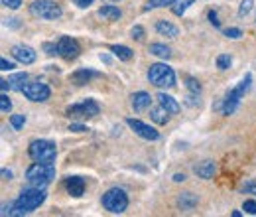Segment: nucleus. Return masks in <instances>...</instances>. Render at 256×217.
<instances>
[{"mask_svg": "<svg viewBox=\"0 0 256 217\" xmlns=\"http://www.w3.org/2000/svg\"><path fill=\"white\" fill-rule=\"evenodd\" d=\"M230 63H232V59H230V55H227V54H223V55H219L217 57V67L219 69H229L230 67Z\"/></svg>", "mask_w": 256, "mask_h": 217, "instance_id": "nucleus-27", "label": "nucleus"}, {"mask_svg": "<svg viewBox=\"0 0 256 217\" xmlns=\"http://www.w3.org/2000/svg\"><path fill=\"white\" fill-rule=\"evenodd\" d=\"M148 79L152 85H156L160 89H170L176 85V73L166 63H152L148 69Z\"/></svg>", "mask_w": 256, "mask_h": 217, "instance_id": "nucleus-3", "label": "nucleus"}, {"mask_svg": "<svg viewBox=\"0 0 256 217\" xmlns=\"http://www.w3.org/2000/svg\"><path fill=\"white\" fill-rule=\"evenodd\" d=\"M104 2H118V0H104Z\"/></svg>", "mask_w": 256, "mask_h": 217, "instance_id": "nucleus-43", "label": "nucleus"}, {"mask_svg": "<svg viewBox=\"0 0 256 217\" xmlns=\"http://www.w3.org/2000/svg\"><path fill=\"white\" fill-rule=\"evenodd\" d=\"M28 152L34 162H42V164H53L55 156H57V148L50 140H34L30 144Z\"/></svg>", "mask_w": 256, "mask_h": 217, "instance_id": "nucleus-4", "label": "nucleus"}, {"mask_svg": "<svg viewBox=\"0 0 256 217\" xmlns=\"http://www.w3.org/2000/svg\"><path fill=\"white\" fill-rule=\"evenodd\" d=\"M132 38L134 40H142L144 38V28L142 26H134L132 28Z\"/></svg>", "mask_w": 256, "mask_h": 217, "instance_id": "nucleus-36", "label": "nucleus"}, {"mask_svg": "<svg viewBox=\"0 0 256 217\" xmlns=\"http://www.w3.org/2000/svg\"><path fill=\"white\" fill-rule=\"evenodd\" d=\"M10 108H12V103H10L8 95H6V91H2V95H0V111L6 115V113H10Z\"/></svg>", "mask_w": 256, "mask_h": 217, "instance_id": "nucleus-26", "label": "nucleus"}, {"mask_svg": "<svg viewBox=\"0 0 256 217\" xmlns=\"http://www.w3.org/2000/svg\"><path fill=\"white\" fill-rule=\"evenodd\" d=\"M93 77H99V73L93 71V69H79V71H75V73L71 75V79H73L77 85L89 83V79H93Z\"/></svg>", "mask_w": 256, "mask_h": 217, "instance_id": "nucleus-21", "label": "nucleus"}, {"mask_svg": "<svg viewBox=\"0 0 256 217\" xmlns=\"http://www.w3.org/2000/svg\"><path fill=\"white\" fill-rule=\"evenodd\" d=\"M191 4H193V0H174V2H172V12H174L176 16H183L185 10H187Z\"/></svg>", "mask_w": 256, "mask_h": 217, "instance_id": "nucleus-25", "label": "nucleus"}, {"mask_svg": "<svg viewBox=\"0 0 256 217\" xmlns=\"http://www.w3.org/2000/svg\"><path fill=\"white\" fill-rule=\"evenodd\" d=\"M150 119L156 123V125H166L170 121V113L160 105V107H150Z\"/></svg>", "mask_w": 256, "mask_h": 217, "instance_id": "nucleus-18", "label": "nucleus"}, {"mask_svg": "<svg viewBox=\"0 0 256 217\" xmlns=\"http://www.w3.org/2000/svg\"><path fill=\"white\" fill-rule=\"evenodd\" d=\"M252 0H242L240 2V8H238V16H246L250 10H252Z\"/></svg>", "mask_w": 256, "mask_h": 217, "instance_id": "nucleus-29", "label": "nucleus"}, {"mask_svg": "<svg viewBox=\"0 0 256 217\" xmlns=\"http://www.w3.org/2000/svg\"><path fill=\"white\" fill-rule=\"evenodd\" d=\"M12 55L16 61L24 63V65H30L36 61V52L30 48V46H14L12 48Z\"/></svg>", "mask_w": 256, "mask_h": 217, "instance_id": "nucleus-13", "label": "nucleus"}, {"mask_svg": "<svg viewBox=\"0 0 256 217\" xmlns=\"http://www.w3.org/2000/svg\"><path fill=\"white\" fill-rule=\"evenodd\" d=\"M26 180L34 188H46L55 180V166L53 164L34 162L26 172Z\"/></svg>", "mask_w": 256, "mask_h": 217, "instance_id": "nucleus-2", "label": "nucleus"}, {"mask_svg": "<svg viewBox=\"0 0 256 217\" xmlns=\"http://www.w3.org/2000/svg\"><path fill=\"white\" fill-rule=\"evenodd\" d=\"M225 36L230 38V40H236V38L242 36V32H240L238 28H227V30H225Z\"/></svg>", "mask_w": 256, "mask_h": 217, "instance_id": "nucleus-32", "label": "nucleus"}, {"mask_svg": "<svg viewBox=\"0 0 256 217\" xmlns=\"http://www.w3.org/2000/svg\"><path fill=\"white\" fill-rule=\"evenodd\" d=\"M126 125L130 127L138 136H142L144 140H158L160 138V133L154 127H150V125H146L138 119H126Z\"/></svg>", "mask_w": 256, "mask_h": 217, "instance_id": "nucleus-10", "label": "nucleus"}, {"mask_svg": "<svg viewBox=\"0 0 256 217\" xmlns=\"http://www.w3.org/2000/svg\"><path fill=\"white\" fill-rule=\"evenodd\" d=\"M110 52H112L118 59H122V61H130L132 55H134V52H132L130 48H126V46H112Z\"/></svg>", "mask_w": 256, "mask_h": 217, "instance_id": "nucleus-23", "label": "nucleus"}, {"mask_svg": "<svg viewBox=\"0 0 256 217\" xmlns=\"http://www.w3.org/2000/svg\"><path fill=\"white\" fill-rule=\"evenodd\" d=\"M26 83H28V75L26 73H14L8 79L0 81V87H2V91H22Z\"/></svg>", "mask_w": 256, "mask_h": 217, "instance_id": "nucleus-12", "label": "nucleus"}, {"mask_svg": "<svg viewBox=\"0 0 256 217\" xmlns=\"http://www.w3.org/2000/svg\"><path fill=\"white\" fill-rule=\"evenodd\" d=\"M156 32H158L160 36H166V38H178V36H179V30H178L174 24L166 22V20H162V22L156 24Z\"/></svg>", "mask_w": 256, "mask_h": 217, "instance_id": "nucleus-19", "label": "nucleus"}, {"mask_svg": "<svg viewBox=\"0 0 256 217\" xmlns=\"http://www.w3.org/2000/svg\"><path fill=\"white\" fill-rule=\"evenodd\" d=\"M99 16H101V18H104V20H120L122 12H120L116 6L106 4V6H102V8L99 10Z\"/></svg>", "mask_w": 256, "mask_h": 217, "instance_id": "nucleus-22", "label": "nucleus"}, {"mask_svg": "<svg viewBox=\"0 0 256 217\" xmlns=\"http://www.w3.org/2000/svg\"><path fill=\"white\" fill-rule=\"evenodd\" d=\"M242 209H244L246 213H250V215H256V201H254V199H246L244 205H242Z\"/></svg>", "mask_w": 256, "mask_h": 217, "instance_id": "nucleus-30", "label": "nucleus"}, {"mask_svg": "<svg viewBox=\"0 0 256 217\" xmlns=\"http://www.w3.org/2000/svg\"><path fill=\"white\" fill-rule=\"evenodd\" d=\"M102 205L104 209H108L110 213H122L128 207V195L124 193V190L120 188H110L104 195H102Z\"/></svg>", "mask_w": 256, "mask_h": 217, "instance_id": "nucleus-6", "label": "nucleus"}, {"mask_svg": "<svg viewBox=\"0 0 256 217\" xmlns=\"http://www.w3.org/2000/svg\"><path fill=\"white\" fill-rule=\"evenodd\" d=\"M209 22H211L215 28H219V26H221V20H219V16H217V12H215V10H211V12H209Z\"/></svg>", "mask_w": 256, "mask_h": 217, "instance_id": "nucleus-37", "label": "nucleus"}, {"mask_svg": "<svg viewBox=\"0 0 256 217\" xmlns=\"http://www.w3.org/2000/svg\"><path fill=\"white\" fill-rule=\"evenodd\" d=\"M75 4H77L79 8H89V6L93 4V0H75Z\"/></svg>", "mask_w": 256, "mask_h": 217, "instance_id": "nucleus-38", "label": "nucleus"}, {"mask_svg": "<svg viewBox=\"0 0 256 217\" xmlns=\"http://www.w3.org/2000/svg\"><path fill=\"white\" fill-rule=\"evenodd\" d=\"M46 201V191L44 188H28V190H22L20 195L16 197V201L12 203V211L10 215H26V213H32L34 209H38L42 203Z\"/></svg>", "mask_w": 256, "mask_h": 217, "instance_id": "nucleus-1", "label": "nucleus"}, {"mask_svg": "<svg viewBox=\"0 0 256 217\" xmlns=\"http://www.w3.org/2000/svg\"><path fill=\"white\" fill-rule=\"evenodd\" d=\"M215 172H217V166H215L213 160H203V162H199L195 166V174L199 178H203V180H211L215 176Z\"/></svg>", "mask_w": 256, "mask_h": 217, "instance_id": "nucleus-17", "label": "nucleus"}, {"mask_svg": "<svg viewBox=\"0 0 256 217\" xmlns=\"http://www.w3.org/2000/svg\"><path fill=\"white\" fill-rule=\"evenodd\" d=\"M30 12L42 20H57L61 16V8L53 0H36L30 6Z\"/></svg>", "mask_w": 256, "mask_h": 217, "instance_id": "nucleus-7", "label": "nucleus"}, {"mask_svg": "<svg viewBox=\"0 0 256 217\" xmlns=\"http://www.w3.org/2000/svg\"><path fill=\"white\" fill-rule=\"evenodd\" d=\"M250 81H252V75L248 73L229 95H227V99L223 101V113L225 115H232L234 111H236V107H238V103H240V99L244 97V93L248 91V87H250Z\"/></svg>", "mask_w": 256, "mask_h": 217, "instance_id": "nucleus-5", "label": "nucleus"}, {"mask_svg": "<svg viewBox=\"0 0 256 217\" xmlns=\"http://www.w3.org/2000/svg\"><path fill=\"white\" fill-rule=\"evenodd\" d=\"M150 54L156 55V57H162V59H170L172 57V50L164 44H152L150 46Z\"/></svg>", "mask_w": 256, "mask_h": 217, "instance_id": "nucleus-24", "label": "nucleus"}, {"mask_svg": "<svg viewBox=\"0 0 256 217\" xmlns=\"http://www.w3.org/2000/svg\"><path fill=\"white\" fill-rule=\"evenodd\" d=\"M0 69H2V71H12V69H14V63L8 61L6 57H2V59H0Z\"/></svg>", "mask_w": 256, "mask_h": 217, "instance_id": "nucleus-35", "label": "nucleus"}, {"mask_svg": "<svg viewBox=\"0 0 256 217\" xmlns=\"http://www.w3.org/2000/svg\"><path fill=\"white\" fill-rule=\"evenodd\" d=\"M2 178H4V180H10V178H12V172L4 168V170H2Z\"/></svg>", "mask_w": 256, "mask_h": 217, "instance_id": "nucleus-41", "label": "nucleus"}, {"mask_svg": "<svg viewBox=\"0 0 256 217\" xmlns=\"http://www.w3.org/2000/svg\"><path fill=\"white\" fill-rule=\"evenodd\" d=\"M183 180H185L183 174H176V176H174V182H183Z\"/></svg>", "mask_w": 256, "mask_h": 217, "instance_id": "nucleus-42", "label": "nucleus"}, {"mask_svg": "<svg viewBox=\"0 0 256 217\" xmlns=\"http://www.w3.org/2000/svg\"><path fill=\"white\" fill-rule=\"evenodd\" d=\"M69 131H71V133H85V131H87V127H83V125H71V127H69Z\"/></svg>", "mask_w": 256, "mask_h": 217, "instance_id": "nucleus-39", "label": "nucleus"}, {"mask_svg": "<svg viewBox=\"0 0 256 217\" xmlns=\"http://www.w3.org/2000/svg\"><path fill=\"white\" fill-rule=\"evenodd\" d=\"M174 0H150V8H164V6H172Z\"/></svg>", "mask_w": 256, "mask_h": 217, "instance_id": "nucleus-31", "label": "nucleus"}, {"mask_svg": "<svg viewBox=\"0 0 256 217\" xmlns=\"http://www.w3.org/2000/svg\"><path fill=\"white\" fill-rule=\"evenodd\" d=\"M24 123H26V117H24V115H12V117H10V125H12L14 131H20V129L24 127Z\"/></svg>", "mask_w": 256, "mask_h": 217, "instance_id": "nucleus-28", "label": "nucleus"}, {"mask_svg": "<svg viewBox=\"0 0 256 217\" xmlns=\"http://www.w3.org/2000/svg\"><path fill=\"white\" fill-rule=\"evenodd\" d=\"M101 111V107L97 101L93 99H87L83 103H77V105H71L67 107V117H81V119H91V117H97Z\"/></svg>", "mask_w": 256, "mask_h": 217, "instance_id": "nucleus-8", "label": "nucleus"}, {"mask_svg": "<svg viewBox=\"0 0 256 217\" xmlns=\"http://www.w3.org/2000/svg\"><path fill=\"white\" fill-rule=\"evenodd\" d=\"M187 87H189V91H193V93H199V91H201L199 81H195V79H191V77H187Z\"/></svg>", "mask_w": 256, "mask_h": 217, "instance_id": "nucleus-34", "label": "nucleus"}, {"mask_svg": "<svg viewBox=\"0 0 256 217\" xmlns=\"http://www.w3.org/2000/svg\"><path fill=\"white\" fill-rule=\"evenodd\" d=\"M22 93H24L26 99H30V101H34V103H44V101H48L50 95H51L50 87H48L46 83H42V81L26 83L24 89H22Z\"/></svg>", "mask_w": 256, "mask_h": 217, "instance_id": "nucleus-9", "label": "nucleus"}, {"mask_svg": "<svg viewBox=\"0 0 256 217\" xmlns=\"http://www.w3.org/2000/svg\"><path fill=\"white\" fill-rule=\"evenodd\" d=\"M57 54L61 57H65V59H75L81 54V46L77 44V40H73L69 36H63L57 42Z\"/></svg>", "mask_w": 256, "mask_h": 217, "instance_id": "nucleus-11", "label": "nucleus"}, {"mask_svg": "<svg viewBox=\"0 0 256 217\" xmlns=\"http://www.w3.org/2000/svg\"><path fill=\"white\" fill-rule=\"evenodd\" d=\"M178 203L183 211H191L195 205H197V197L191 193V191H183L179 197H178Z\"/></svg>", "mask_w": 256, "mask_h": 217, "instance_id": "nucleus-20", "label": "nucleus"}, {"mask_svg": "<svg viewBox=\"0 0 256 217\" xmlns=\"http://www.w3.org/2000/svg\"><path fill=\"white\" fill-rule=\"evenodd\" d=\"M156 99H158V103L166 108V111L170 113V115H178L179 111H181V107H179V103L172 97V95H166V93H158L156 95Z\"/></svg>", "mask_w": 256, "mask_h": 217, "instance_id": "nucleus-15", "label": "nucleus"}, {"mask_svg": "<svg viewBox=\"0 0 256 217\" xmlns=\"http://www.w3.org/2000/svg\"><path fill=\"white\" fill-rule=\"evenodd\" d=\"M130 103H132V107H134V111L142 113V111H146V108L152 107V97H150L148 93H144V91H138V93H134V95L130 97Z\"/></svg>", "mask_w": 256, "mask_h": 217, "instance_id": "nucleus-14", "label": "nucleus"}, {"mask_svg": "<svg viewBox=\"0 0 256 217\" xmlns=\"http://www.w3.org/2000/svg\"><path fill=\"white\" fill-rule=\"evenodd\" d=\"M242 191H248V193H254V195H256V184H246V186L242 188Z\"/></svg>", "mask_w": 256, "mask_h": 217, "instance_id": "nucleus-40", "label": "nucleus"}, {"mask_svg": "<svg viewBox=\"0 0 256 217\" xmlns=\"http://www.w3.org/2000/svg\"><path fill=\"white\" fill-rule=\"evenodd\" d=\"M2 4H4L6 8L18 10V8H20V4H22V0H2Z\"/></svg>", "mask_w": 256, "mask_h": 217, "instance_id": "nucleus-33", "label": "nucleus"}, {"mask_svg": "<svg viewBox=\"0 0 256 217\" xmlns=\"http://www.w3.org/2000/svg\"><path fill=\"white\" fill-rule=\"evenodd\" d=\"M65 188L73 197H81L83 191H85V180L79 178V176H71V178L65 180Z\"/></svg>", "mask_w": 256, "mask_h": 217, "instance_id": "nucleus-16", "label": "nucleus"}]
</instances>
